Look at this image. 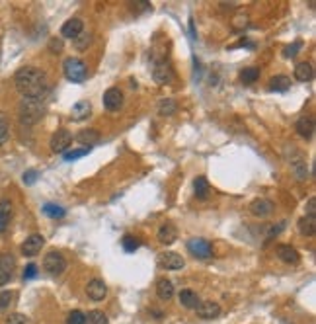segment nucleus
<instances>
[{"instance_id":"23","label":"nucleus","mask_w":316,"mask_h":324,"mask_svg":"<svg viewBox=\"0 0 316 324\" xmlns=\"http://www.w3.org/2000/svg\"><path fill=\"white\" fill-rule=\"evenodd\" d=\"M180 303L184 305L185 309H196L197 305H199V297H197L196 291L182 289L180 291Z\"/></svg>"},{"instance_id":"17","label":"nucleus","mask_w":316,"mask_h":324,"mask_svg":"<svg viewBox=\"0 0 316 324\" xmlns=\"http://www.w3.org/2000/svg\"><path fill=\"white\" fill-rule=\"evenodd\" d=\"M176 238H178V231H176V227L172 223H166L160 227V231H158V240L162 242V244H172L176 242Z\"/></svg>"},{"instance_id":"40","label":"nucleus","mask_w":316,"mask_h":324,"mask_svg":"<svg viewBox=\"0 0 316 324\" xmlns=\"http://www.w3.org/2000/svg\"><path fill=\"white\" fill-rule=\"evenodd\" d=\"M6 324H28V318H26L23 314H20V313H14V314H10V316H8Z\"/></svg>"},{"instance_id":"10","label":"nucleus","mask_w":316,"mask_h":324,"mask_svg":"<svg viewBox=\"0 0 316 324\" xmlns=\"http://www.w3.org/2000/svg\"><path fill=\"white\" fill-rule=\"evenodd\" d=\"M196 311H197V316H201V318H205V320H213V318L221 316V307L213 301H199Z\"/></svg>"},{"instance_id":"34","label":"nucleus","mask_w":316,"mask_h":324,"mask_svg":"<svg viewBox=\"0 0 316 324\" xmlns=\"http://www.w3.org/2000/svg\"><path fill=\"white\" fill-rule=\"evenodd\" d=\"M14 291H2L0 293V311H6L8 307L12 305V301H14Z\"/></svg>"},{"instance_id":"37","label":"nucleus","mask_w":316,"mask_h":324,"mask_svg":"<svg viewBox=\"0 0 316 324\" xmlns=\"http://www.w3.org/2000/svg\"><path fill=\"white\" fill-rule=\"evenodd\" d=\"M90 151L88 148H75V151H66L65 153V160H77V158H80V157H84V155H88Z\"/></svg>"},{"instance_id":"21","label":"nucleus","mask_w":316,"mask_h":324,"mask_svg":"<svg viewBox=\"0 0 316 324\" xmlns=\"http://www.w3.org/2000/svg\"><path fill=\"white\" fill-rule=\"evenodd\" d=\"M156 295L160 299H164V301L172 299L174 297V283L170 280H158V283H156Z\"/></svg>"},{"instance_id":"11","label":"nucleus","mask_w":316,"mask_h":324,"mask_svg":"<svg viewBox=\"0 0 316 324\" xmlns=\"http://www.w3.org/2000/svg\"><path fill=\"white\" fill-rule=\"evenodd\" d=\"M45 240L41 235H32L26 238V242L22 244V254L23 256H35L37 252H41Z\"/></svg>"},{"instance_id":"18","label":"nucleus","mask_w":316,"mask_h":324,"mask_svg":"<svg viewBox=\"0 0 316 324\" xmlns=\"http://www.w3.org/2000/svg\"><path fill=\"white\" fill-rule=\"evenodd\" d=\"M77 143L84 145V148L90 151L96 143H100V135L96 133V131H92V129H84V131H80V133L77 135Z\"/></svg>"},{"instance_id":"1","label":"nucleus","mask_w":316,"mask_h":324,"mask_svg":"<svg viewBox=\"0 0 316 324\" xmlns=\"http://www.w3.org/2000/svg\"><path fill=\"white\" fill-rule=\"evenodd\" d=\"M16 88L23 98H43L47 92V77L35 67H23L14 77Z\"/></svg>"},{"instance_id":"3","label":"nucleus","mask_w":316,"mask_h":324,"mask_svg":"<svg viewBox=\"0 0 316 324\" xmlns=\"http://www.w3.org/2000/svg\"><path fill=\"white\" fill-rule=\"evenodd\" d=\"M86 65L80 61V59H66L65 61V77L70 82H77V84H80V82H84L86 80Z\"/></svg>"},{"instance_id":"35","label":"nucleus","mask_w":316,"mask_h":324,"mask_svg":"<svg viewBox=\"0 0 316 324\" xmlns=\"http://www.w3.org/2000/svg\"><path fill=\"white\" fill-rule=\"evenodd\" d=\"M88 320H90V324H109L108 316L102 313V311H92V313L88 314Z\"/></svg>"},{"instance_id":"29","label":"nucleus","mask_w":316,"mask_h":324,"mask_svg":"<svg viewBox=\"0 0 316 324\" xmlns=\"http://www.w3.org/2000/svg\"><path fill=\"white\" fill-rule=\"evenodd\" d=\"M158 112H160V115H174L178 112V104L172 98H166L158 104Z\"/></svg>"},{"instance_id":"43","label":"nucleus","mask_w":316,"mask_h":324,"mask_svg":"<svg viewBox=\"0 0 316 324\" xmlns=\"http://www.w3.org/2000/svg\"><path fill=\"white\" fill-rule=\"evenodd\" d=\"M35 180H37V172H35V170H28V172L23 174V182H26V184H33Z\"/></svg>"},{"instance_id":"28","label":"nucleus","mask_w":316,"mask_h":324,"mask_svg":"<svg viewBox=\"0 0 316 324\" xmlns=\"http://www.w3.org/2000/svg\"><path fill=\"white\" fill-rule=\"evenodd\" d=\"M43 213L47 217H51V219H63L66 215V211L61 207V205H57V203H45L43 205Z\"/></svg>"},{"instance_id":"45","label":"nucleus","mask_w":316,"mask_h":324,"mask_svg":"<svg viewBox=\"0 0 316 324\" xmlns=\"http://www.w3.org/2000/svg\"><path fill=\"white\" fill-rule=\"evenodd\" d=\"M0 145H2V141H0Z\"/></svg>"},{"instance_id":"38","label":"nucleus","mask_w":316,"mask_h":324,"mask_svg":"<svg viewBox=\"0 0 316 324\" xmlns=\"http://www.w3.org/2000/svg\"><path fill=\"white\" fill-rule=\"evenodd\" d=\"M6 137H8V119L4 113H0V141L4 143Z\"/></svg>"},{"instance_id":"8","label":"nucleus","mask_w":316,"mask_h":324,"mask_svg":"<svg viewBox=\"0 0 316 324\" xmlns=\"http://www.w3.org/2000/svg\"><path fill=\"white\" fill-rule=\"evenodd\" d=\"M153 77H154V82L162 86V84H166V82H170V80L174 79V70H172V67H170L166 61H160V63L154 65Z\"/></svg>"},{"instance_id":"16","label":"nucleus","mask_w":316,"mask_h":324,"mask_svg":"<svg viewBox=\"0 0 316 324\" xmlns=\"http://www.w3.org/2000/svg\"><path fill=\"white\" fill-rule=\"evenodd\" d=\"M295 129H297V133L301 135L303 139H310L312 133H314V121H312V117H299L297 123H295Z\"/></svg>"},{"instance_id":"5","label":"nucleus","mask_w":316,"mask_h":324,"mask_svg":"<svg viewBox=\"0 0 316 324\" xmlns=\"http://www.w3.org/2000/svg\"><path fill=\"white\" fill-rule=\"evenodd\" d=\"M187 250L197 258H211L213 256V246L205 238H189L187 240Z\"/></svg>"},{"instance_id":"7","label":"nucleus","mask_w":316,"mask_h":324,"mask_svg":"<svg viewBox=\"0 0 316 324\" xmlns=\"http://www.w3.org/2000/svg\"><path fill=\"white\" fill-rule=\"evenodd\" d=\"M158 266L164 269H182L185 266L184 258L176 252H162L158 256Z\"/></svg>"},{"instance_id":"26","label":"nucleus","mask_w":316,"mask_h":324,"mask_svg":"<svg viewBox=\"0 0 316 324\" xmlns=\"http://www.w3.org/2000/svg\"><path fill=\"white\" fill-rule=\"evenodd\" d=\"M12 219V203L8 200H4V202H0V233L8 227Z\"/></svg>"},{"instance_id":"39","label":"nucleus","mask_w":316,"mask_h":324,"mask_svg":"<svg viewBox=\"0 0 316 324\" xmlns=\"http://www.w3.org/2000/svg\"><path fill=\"white\" fill-rule=\"evenodd\" d=\"M301 47H303V41H295L293 45H289L287 49L283 51V55L285 57H295L299 51H301Z\"/></svg>"},{"instance_id":"13","label":"nucleus","mask_w":316,"mask_h":324,"mask_svg":"<svg viewBox=\"0 0 316 324\" xmlns=\"http://www.w3.org/2000/svg\"><path fill=\"white\" fill-rule=\"evenodd\" d=\"M14 266H16V262H14V258L10 254L0 256V285L10 281L12 273H14Z\"/></svg>"},{"instance_id":"31","label":"nucleus","mask_w":316,"mask_h":324,"mask_svg":"<svg viewBox=\"0 0 316 324\" xmlns=\"http://www.w3.org/2000/svg\"><path fill=\"white\" fill-rule=\"evenodd\" d=\"M141 246V242L135 238V236H131V235H125L123 236V250L125 252H129V254H133L137 248Z\"/></svg>"},{"instance_id":"6","label":"nucleus","mask_w":316,"mask_h":324,"mask_svg":"<svg viewBox=\"0 0 316 324\" xmlns=\"http://www.w3.org/2000/svg\"><path fill=\"white\" fill-rule=\"evenodd\" d=\"M70 143H72V135L68 133V131H65V129H59L51 137V151L53 153H66Z\"/></svg>"},{"instance_id":"25","label":"nucleus","mask_w":316,"mask_h":324,"mask_svg":"<svg viewBox=\"0 0 316 324\" xmlns=\"http://www.w3.org/2000/svg\"><path fill=\"white\" fill-rule=\"evenodd\" d=\"M193 188H196V195L199 197V200H207L209 193H211V186H209V182L205 176H199V178H196V182H193Z\"/></svg>"},{"instance_id":"32","label":"nucleus","mask_w":316,"mask_h":324,"mask_svg":"<svg viewBox=\"0 0 316 324\" xmlns=\"http://www.w3.org/2000/svg\"><path fill=\"white\" fill-rule=\"evenodd\" d=\"M90 41H92V35L88 34V32H82L80 35L75 37V47H77L78 51H84L88 45H90Z\"/></svg>"},{"instance_id":"30","label":"nucleus","mask_w":316,"mask_h":324,"mask_svg":"<svg viewBox=\"0 0 316 324\" xmlns=\"http://www.w3.org/2000/svg\"><path fill=\"white\" fill-rule=\"evenodd\" d=\"M260 79V70L258 68H244L242 72H240V80L244 82V84H252V82H256V80Z\"/></svg>"},{"instance_id":"44","label":"nucleus","mask_w":316,"mask_h":324,"mask_svg":"<svg viewBox=\"0 0 316 324\" xmlns=\"http://www.w3.org/2000/svg\"><path fill=\"white\" fill-rule=\"evenodd\" d=\"M61 49H63V45H61V41H57V39H53V41H51V51H53V53H59Z\"/></svg>"},{"instance_id":"27","label":"nucleus","mask_w":316,"mask_h":324,"mask_svg":"<svg viewBox=\"0 0 316 324\" xmlns=\"http://www.w3.org/2000/svg\"><path fill=\"white\" fill-rule=\"evenodd\" d=\"M299 231L305 236H312L316 233V217H303L299 221Z\"/></svg>"},{"instance_id":"36","label":"nucleus","mask_w":316,"mask_h":324,"mask_svg":"<svg viewBox=\"0 0 316 324\" xmlns=\"http://www.w3.org/2000/svg\"><path fill=\"white\" fill-rule=\"evenodd\" d=\"M293 168H295V176H297V180H301V182H303V180L308 178V170H306L305 162H295Z\"/></svg>"},{"instance_id":"12","label":"nucleus","mask_w":316,"mask_h":324,"mask_svg":"<svg viewBox=\"0 0 316 324\" xmlns=\"http://www.w3.org/2000/svg\"><path fill=\"white\" fill-rule=\"evenodd\" d=\"M86 293H88V297L94 299V301H104L106 295H108V287H106V283L102 280H92V281H88Z\"/></svg>"},{"instance_id":"2","label":"nucleus","mask_w":316,"mask_h":324,"mask_svg":"<svg viewBox=\"0 0 316 324\" xmlns=\"http://www.w3.org/2000/svg\"><path fill=\"white\" fill-rule=\"evenodd\" d=\"M45 106L41 98H23L20 104V121L23 125H33L43 117Z\"/></svg>"},{"instance_id":"9","label":"nucleus","mask_w":316,"mask_h":324,"mask_svg":"<svg viewBox=\"0 0 316 324\" xmlns=\"http://www.w3.org/2000/svg\"><path fill=\"white\" fill-rule=\"evenodd\" d=\"M104 106L109 112H117L123 106V92L119 88H108L104 94Z\"/></svg>"},{"instance_id":"15","label":"nucleus","mask_w":316,"mask_h":324,"mask_svg":"<svg viewBox=\"0 0 316 324\" xmlns=\"http://www.w3.org/2000/svg\"><path fill=\"white\" fill-rule=\"evenodd\" d=\"M277 256L279 260H283L285 264H299V252L295 250L291 244H279L277 246Z\"/></svg>"},{"instance_id":"33","label":"nucleus","mask_w":316,"mask_h":324,"mask_svg":"<svg viewBox=\"0 0 316 324\" xmlns=\"http://www.w3.org/2000/svg\"><path fill=\"white\" fill-rule=\"evenodd\" d=\"M66 324H86V314L82 311H72L66 316Z\"/></svg>"},{"instance_id":"41","label":"nucleus","mask_w":316,"mask_h":324,"mask_svg":"<svg viewBox=\"0 0 316 324\" xmlns=\"http://www.w3.org/2000/svg\"><path fill=\"white\" fill-rule=\"evenodd\" d=\"M37 276V266L35 264H28L26 269H23V280H32Z\"/></svg>"},{"instance_id":"22","label":"nucleus","mask_w":316,"mask_h":324,"mask_svg":"<svg viewBox=\"0 0 316 324\" xmlns=\"http://www.w3.org/2000/svg\"><path fill=\"white\" fill-rule=\"evenodd\" d=\"M250 211L256 215V217H265L273 211V203L268 202V200H256V202L250 205Z\"/></svg>"},{"instance_id":"19","label":"nucleus","mask_w":316,"mask_h":324,"mask_svg":"<svg viewBox=\"0 0 316 324\" xmlns=\"http://www.w3.org/2000/svg\"><path fill=\"white\" fill-rule=\"evenodd\" d=\"M92 112V104L88 100H80L77 102L75 106H72V119L75 121H82V119H86L88 115Z\"/></svg>"},{"instance_id":"42","label":"nucleus","mask_w":316,"mask_h":324,"mask_svg":"<svg viewBox=\"0 0 316 324\" xmlns=\"http://www.w3.org/2000/svg\"><path fill=\"white\" fill-rule=\"evenodd\" d=\"M306 217H316V197H310L306 203Z\"/></svg>"},{"instance_id":"24","label":"nucleus","mask_w":316,"mask_h":324,"mask_svg":"<svg viewBox=\"0 0 316 324\" xmlns=\"http://www.w3.org/2000/svg\"><path fill=\"white\" fill-rule=\"evenodd\" d=\"M289 86H291V79L285 74H277L270 80V90H273V92H287Z\"/></svg>"},{"instance_id":"20","label":"nucleus","mask_w":316,"mask_h":324,"mask_svg":"<svg viewBox=\"0 0 316 324\" xmlns=\"http://www.w3.org/2000/svg\"><path fill=\"white\" fill-rule=\"evenodd\" d=\"M314 77V70H312V65L310 63H299L297 67H295V79L299 80V82H308V80H312Z\"/></svg>"},{"instance_id":"14","label":"nucleus","mask_w":316,"mask_h":324,"mask_svg":"<svg viewBox=\"0 0 316 324\" xmlns=\"http://www.w3.org/2000/svg\"><path fill=\"white\" fill-rule=\"evenodd\" d=\"M82 32H84V23H82V20H78V18L68 20V22H65L63 28H61V34H63V37H66V39H75V37L80 35Z\"/></svg>"},{"instance_id":"4","label":"nucleus","mask_w":316,"mask_h":324,"mask_svg":"<svg viewBox=\"0 0 316 324\" xmlns=\"http://www.w3.org/2000/svg\"><path fill=\"white\" fill-rule=\"evenodd\" d=\"M43 268H45V271H47V273H51V276H61V273L66 269L65 256H63L61 252H57V250L49 252L43 260Z\"/></svg>"}]
</instances>
